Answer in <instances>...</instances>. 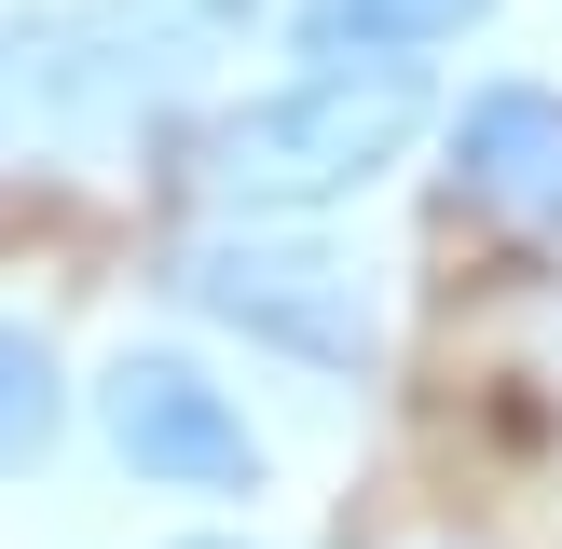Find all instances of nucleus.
I'll list each match as a JSON object with an SVG mask.
<instances>
[{
	"mask_svg": "<svg viewBox=\"0 0 562 549\" xmlns=\"http://www.w3.org/2000/svg\"><path fill=\"white\" fill-rule=\"evenodd\" d=\"M426 137V69L412 55H371V69H302L274 97H234L206 124V206L220 220H316L344 192H371L384 165Z\"/></svg>",
	"mask_w": 562,
	"mask_h": 549,
	"instance_id": "1",
	"label": "nucleus"
},
{
	"mask_svg": "<svg viewBox=\"0 0 562 549\" xmlns=\"http://www.w3.org/2000/svg\"><path fill=\"white\" fill-rule=\"evenodd\" d=\"M179 302L220 316L234 344H274V357H302V371H329V384H371V357H384L371 274H357L344 247H316V234H274V220L192 234L179 247Z\"/></svg>",
	"mask_w": 562,
	"mask_h": 549,
	"instance_id": "2",
	"label": "nucleus"
},
{
	"mask_svg": "<svg viewBox=\"0 0 562 549\" xmlns=\"http://www.w3.org/2000/svg\"><path fill=\"white\" fill-rule=\"evenodd\" d=\"M247 27H261V0H82V14L14 27V97L42 124H124V110L179 97Z\"/></svg>",
	"mask_w": 562,
	"mask_h": 549,
	"instance_id": "3",
	"label": "nucleus"
},
{
	"mask_svg": "<svg viewBox=\"0 0 562 549\" xmlns=\"http://www.w3.org/2000/svg\"><path fill=\"white\" fill-rule=\"evenodd\" d=\"M82 412H97L110 467H124L137 494H206V508L261 494V426H247L234 384H220L206 357H179V344H124L82 384Z\"/></svg>",
	"mask_w": 562,
	"mask_h": 549,
	"instance_id": "4",
	"label": "nucleus"
},
{
	"mask_svg": "<svg viewBox=\"0 0 562 549\" xmlns=\"http://www.w3.org/2000/svg\"><path fill=\"white\" fill-rule=\"evenodd\" d=\"M439 192L453 220H494V234H562V97L549 82H481V97L439 124Z\"/></svg>",
	"mask_w": 562,
	"mask_h": 549,
	"instance_id": "5",
	"label": "nucleus"
},
{
	"mask_svg": "<svg viewBox=\"0 0 562 549\" xmlns=\"http://www.w3.org/2000/svg\"><path fill=\"white\" fill-rule=\"evenodd\" d=\"M494 0H302L289 42L302 69H371V55H426V42H467Z\"/></svg>",
	"mask_w": 562,
	"mask_h": 549,
	"instance_id": "6",
	"label": "nucleus"
},
{
	"mask_svg": "<svg viewBox=\"0 0 562 549\" xmlns=\"http://www.w3.org/2000/svg\"><path fill=\"white\" fill-rule=\"evenodd\" d=\"M55 426H69L55 344H42V329H0V481H27V467L55 453Z\"/></svg>",
	"mask_w": 562,
	"mask_h": 549,
	"instance_id": "7",
	"label": "nucleus"
},
{
	"mask_svg": "<svg viewBox=\"0 0 562 549\" xmlns=\"http://www.w3.org/2000/svg\"><path fill=\"white\" fill-rule=\"evenodd\" d=\"M0 110H14V42H0Z\"/></svg>",
	"mask_w": 562,
	"mask_h": 549,
	"instance_id": "8",
	"label": "nucleus"
},
{
	"mask_svg": "<svg viewBox=\"0 0 562 549\" xmlns=\"http://www.w3.org/2000/svg\"><path fill=\"white\" fill-rule=\"evenodd\" d=\"M179 549H247V536H179Z\"/></svg>",
	"mask_w": 562,
	"mask_h": 549,
	"instance_id": "9",
	"label": "nucleus"
}]
</instances>
